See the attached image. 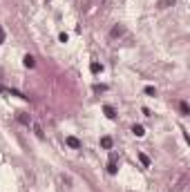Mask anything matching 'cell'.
<instances>
[{"label":"cell","mask_w":190,"mask_h":192,"mask_svg":"<svg viewBox=\"0 0 190 192\" xmlns=\"http://www.w3.org/2000/svg\"><path fill=\"white\" fill-rule=\"evenodd\" d=\"M65 143L70 145V148H74V150H80V148H83V143H80L76 136H67V139H65Z\"/></svg>","instance_id":"6da1fadb"},{"label":"cell","mask_w":190,"mask_h":192,"mask_svg":"<svg viewBox=\"0 0 190 192\" xmlns=\"http://www.w3.org/2000/svg\"><path fill=\"white\" fill-rule=\"evenodd\" d=\"M16 118H18L22 125H31V116L27 114V112H18V116H16Z\"/></svg>","instance_id":"7a4b0ae2"},{"label":"cell","mask_w":190,"mask_h":192,"mask_svg":"<svg viewBox=\"0 0 190 192\" xmlns=\"http://www.w3.org/2000/svg\"><path fill=\"white\" fill-rule=\"evenodd\" d=\"M123 34H125L123 27H121V25H114V27H112V31H110V36H112V38H121Z\"/></svg>","instance_id":"3957f363"},{"label":"cell","mask_w":190,"mask_h":192,"mask_svg":"<svg viewBox=\"0 0 190 192\" xmlns=\"http://www.w3.org/2000/svg\"><path fill=\"white\" fill-rule=\"evenodd\" d=\"M22 63H25V67H29V69H31V67H36V58H34L31 54H27L25 58H22Z\"/></svg>","instance_id":"277c9868"},{"label":"cell","mask_w":190,"mask_h":192,"mask_svg":"<svg viewBox=\"0 0 190 192\" xmlns=\"http://www.w3.org/2000/svg\"><path fill=\"white\" fill-rule=\"evenodd\" d=\"M103 112H105L107 118H116V110H114L112 105H103Z\"/></svg>","instance_id":"5b68a950"},{"label":"cell","mask_w":190,"mask_h":192,"mask_svg":"<svg viewBox=\"0 0 190 192\" xmlns=\"http://www.w3.org/2000/svg\"><path fill=\"white\" fill-rule=\"evenodd\" d=\"M101 148L103 150H112V139L110 136H103L101 139Z\"/></svg>","instance_id":"8992f818"},{"label":"cell","mask_w":190,"mask_h":192,"mask_svg":"<svg viewBox=\"0 0 190 192\" xmlns=\"http://www.w3.org/2000/svg\"><path fill=\"white\" fill-rule=\"evenodd\" d=\"M132 134H134V136H143L146 130H143V125H132Z\"/></svg>","instance_id":"52a82bcc"},{"label":"cell","mask_w":190,"mask_h":192,"mask_svg":"<svg viewBox=\"0 0 190 192\" xmlns=\"http://www.w3.org/2000/svg\"><path fill=\"white\" fill-rule=\"evenodd\" d=\"M116 170H119L116 161H114V159H110V163H107V172H110V174H116Z\"/></svg>","instance_id":"ba28073f"},{"label":"cell","mask_w":190,"mask_h":192,"mask_svg":"<svg viewBox=\"0 0 190 192\" xmlns=\"http://www.w3.org/2000/svg\"><path fill=\"white\" fill-rule=\"evenodd\" d=\"M179 112H181L183 116H188V114H190V107H188L186 101H181V103H179Z\"/></svg>","instance_id":"9c48e42d"},{"label":"cell","mask_w":190,"mask_h":192,"mask_svg":"<svg viewBox=\"0 0 190 192\" xmlns=\"http://www.w3.org/2000/svg\"><path fill=\"white\" fill-rule=\"evenodd\" d=\"M90 72H92V74H99V72H103V67H101L99 63H92V65H90Z\"/></svg>","instance_id":"30bf717a"},{"label":"cell","mask_w":190,"mask_h":192,"mask_svg":"<svg viewBox=\"0 0 190 192\" xmlns=\"http://www.w3.org/2000/svg\"><path fill=\"white\" fill-rule=\"evenodd\" d=\"M139 159H141V163H143L146 168H150V156H148V154H143V152H141V154H139Z\"/></svg>","instance_id":"8fae6325"},{"label":"cell","mask_w":190,"mask_h":192,"mask_svg":"<svg viewBox=\"0 0 190 192\" xmlns=\"http://www.w3.org/2000/svg\"><path fill=\"white\" fill-rule=\"evenodd\" d=\"M34 132H36V136H38V139H43V136H45V134H43V127H40L38 123H34Z\"/></svg>","instance_id":"7c38bea8"},{"label":"cell","mask_w":190,"mask_h":192,"mask_svg":"<svg viewBox=\"0 0 190 192\" xmlns=\"http://www.w3.org/2000/svg\"><path fill=\"white\" fill-rule=\"evenodd\" d=\"M143 92H146V94H148V96H157V89H154V87H152V85H148V87H146V89H143Z\"/></svg>","instance_id":"4fadbf2b"},{"label":"cell","mask_w":190,"mask_h":192,"mask_svg":"<svg viewBox=\"0 0 190 192\" xmlns=\"http://www.w3.org/2000/svg\"><path fill=\"white\" fill-rule=\"evenodd\" d=\"M168 5H175V0H161L159 7H168Z\"/></svg>","instance_id":"5bb4252c"},{"label":"cell","mask_w":190,"mask_h":192,"mask_svg":"<svg viewBox=\"0 0 190 192\" xmlns=\"http://www.w3.org/2000/svg\"><path fill=\"white\" fill-rule=\"evenodd\" d=\"M105 89H107L105 85H94V92H105Z\"/></svg>","instance_id":"9a60e30c"},{"label":"cell","mask_w":190,"mask_h":192,"mask_svg":"<svg viewBox=\"0 0 190 192\" xmlns=\"http://www.w3.org/2000/svg\"><path fill=\"white\" fill-rule=\"evenodd\" d=\"M5 43V29H2V25H0V45Z\"/></svg>","instance_id":"2e32d148"},{"label":"cell","mask_w":190,"mask_h":192,"mask_svg":"<svg viewBox=\"0 0 190 192\" xmlns=\"http://www.w3.org/2000/svg\"><path fill=\"white\" fill-rule=\"evenodd\" d=\"M58 40H61V43H67V34H65V31H63L61 36H58Z\"/></svg>","instance_id":"e0dca14e"}]
</instances>
